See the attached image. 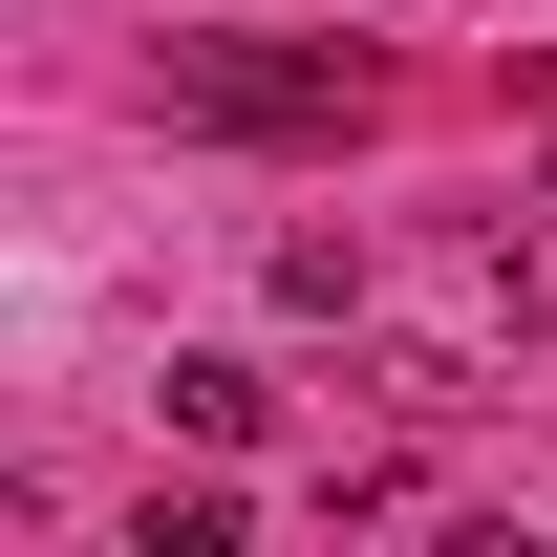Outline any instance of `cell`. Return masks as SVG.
I'll list each match as a JSON object with an SVG mask.
<instances>
[{
  "label": "cell",
  "mask_w": 557,
  "mask_h": 557,
  "mask_svg": "<svg viewBox=\"0 0 557 557\" xmlns=\"http://www.w3.org/2000/svg\"><path fill=\"white\" fill-rule=\"evenodd\" d=\"M536 194H557V86H536Z\"/></svg>",
  "instance_id": "277c9868"
},
{
  "label": "cell",
  "mask_w": 557,
  "mask_h": 557,
  "mask_svg": "<svg viewBox=\"0 0 557 557\" xmlns=\"http://www.w3.org/2000/svg\"><path fill=\"white\" fill-rule=\"evenodd\" d=\"M172 129H214V150H344L364 65L344 44H172Z\"/></svg>",
  "instance_id": "6da1fadb"
},
{
  "label": "cell",
  "mask_w": 557,
  "mask_h": 557,
  "mask_svg": "<svg viewBox=\"0 0 557 557\" xmlns=\"http://www.w3.org/2000/svg\"><path fill=\"white\" fill-rule=\"evenodd\" d=\"M150 408L194 429V450H258V429H278V386H258V364H172V386H150Z\"/></svg>",
  "instance_id": "7a4b0ae2"
},
{
  "label": "cell",
  "mask_w": 557,
  "mask_h": 557,
  "mask_svg": "<svg viewBox=\"0 0 557 557\" xmlns=\"http://www.w3.org/2000/svg\"><path fill=\"white\" fill-rule=\"evenodd\" d=\"M472 300H493V322H536V344H557V236H536V214H493V236H472Z\"/></svg>",
  "instance_id": "3957f363"
}]
</instances>
